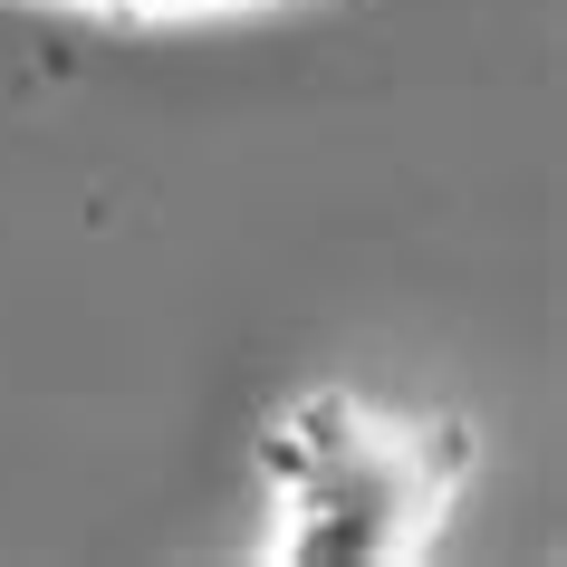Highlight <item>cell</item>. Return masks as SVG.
Segmentation results:
<instances>
[{
	"mask_svg": "<svg viewBox=\"0 0 567 567\" xmlns=\"http://www.w3.org/2000/svg\"><path fill=\"white\" fill-rule=\"evenodd\" d=\"M481 472L472 414L299 385L260 423V567H423Z\"/></svg>",
	"mask_w": 567,
	"mask_h": 567,
	"instance_id": "1",
	"label": "cell"
},
{
	"mask_svg": "<svg viewBox=\"0 0 567 567\" xmlns=\"http://www.w3.org/2000/svg\"><path fill=\"white\" fill-rule=\"evenodd\" d=\"M78 20H125V30H193V20H260V10H328V0H39Z\"/></svg>",
	"mask_w": 567,
	"mask_h": 567,
	"instance_id": "2",
	"label": "cell"
}]
</instances>
